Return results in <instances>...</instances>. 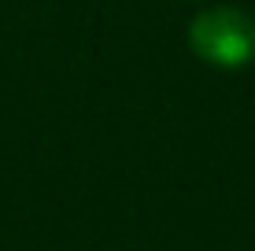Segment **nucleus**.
Listing matches in <instances>:
<instances>
[{"label": "nucleus", "instance_id": "nucleus-1", "mask_svg": "<svg viewBox=\"0 0 255 251\" xmlns=\"http://www.w3.org/2000/svg\"><path fill=\"white\" fill-rule=\"evenodd\" d=\"M189 48L211 67H248L255 59V19L241 7H207L189 22Z\"/></svg>", "mask_w": 255, "mask_h": 251}]
</instances>
